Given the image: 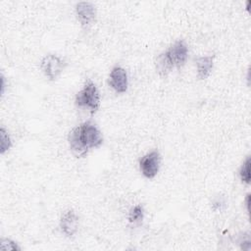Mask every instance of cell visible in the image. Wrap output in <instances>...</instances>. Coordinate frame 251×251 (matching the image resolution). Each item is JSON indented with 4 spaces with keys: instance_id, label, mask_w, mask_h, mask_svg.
<instances>
[{
    "instance_id": "6da1fadb",
    "label": "cell",
    "mask_w": 251,
    "mask_h": 251,
    "mask_svg": "<svg viewBox=\"0 0 251 251\" xmlns=\"http://www.w3.org/2000/svg\"><path fill=\"white\" fill-rule=\"evenodd\" d=\"M68 141L72 153L76 158H83L89 150L102 145L103 135L94 123L84 122L70 131Z\"/></svg>"
},
{
    "instance_id": "7a4b0ae2",
    "label": "cell",
    "mask_w": 251,
    "mask_h": 251,
    "mask_svg": "<svg viewBox=\"0 0 251 251\" xmlns=\"http://www.w3.org/2000/svg\"><path fill=\"white\" fill-rule=\"evenodd\" d=\"M75 104L77 108L87 109L91 114H95L100 108V93L95 83L87 79L79 90L75 99Z\"/></svg>"
},
{
    "instance_id": "3957f363",
    "label": "cell",
    "mask_w": 251,
    "mask_h": 251,
    "mask_svg": "<svg viewBox=\"0 0 251 251\" xmlns=\"http://www.w3.org/2000/svg\"><path fill=\"white\" fill-rule=\"evenodd\" d=\"M66 66V62L61 57L54 54L44 56L40 62L42 73L50 80H56L65 70Z\"/></svg>"
},
{
    "instance_id": "277c9868",
    "label": "cell",
    "mask_w": 251,
    "mask_h": 251,
    "mask_svg": "<svg viewBox=\"0 0 251 251\" xmlns=\"http://www.w3.org/2000/svg\"><path fill=\"white\" fill-rule=\"evenodd\" d=\"M161 155L157 150H153L145 154L139 160V170L143 176L148 179L154 178L160 169Z\"/></svg>"
},
{
    "instance_id": "5b68a950",
    "label": "cell",
    "mask_w": 251,
    "mask_h": 251,
    "mask_svg": "<svg viewBox=\"0 0 251 251\" xmlns=\"http://www.w3.org/2000/svg\"><path fill=\"white\" fill-rule=\"evenodd\" d=\"M165 54L173 67L179 69L184 66L187 60L188 48L183 40H177L165 51Z\"/></svg>"
},
{
    "instance_id": "8992f818",
    "label": "cell",
    "mask_w": 251,
    "mask_h": 251,
    "mask_svg": "<svg viewBox=\"0 0 251 251\" xmlns=\"http://www.w3.org/2000/svg\"><path fill=\"white\" fill-rule=\"evenodd\" d=\"M109 85L118 93H125L127 90V74L126 71L120 67H114L109 75Z\"/></svg>"
},
{
    "instance_id": "52a82bcc",
    "label": "cell",
    "mask_w": 251,
    "mask_h": 251,
    "mask_svg": "<svg viewBox=\"0 0 251 251\" xmlns=\"http://www.w3.org/2000/svg\"><path fill=\"white\" fill-rule=\"evenodd\" d=\"M76 17L83 27L90 26L96 18V10L90 2H79L75 6Z\"/></svg>"
},
{
    "instance_id": "ba28073f",
    "label": "cell",
    "mask_w": 251,
    "mask_h": 251,
    "mask_svg": "<svg viewBox=\"0 0 251 251\" xmlns=\"http://www.w3.org/2000/svg\"><path fill=\"white\" fill-rule=\"evenodd\" d=\"M60 227L62 232L68 236H74L78 229V217L73 210L66 211L60 219Z\"/></svg>"
},
{
    "instance_id": "9c48e42d",
    "label": "cell",
    "mask_w": 251,
    "mask_h": 251,
    "mask_svg": "<svg viewBox=\"0 0 251 251\" xmlns=\"http://www.w3.org/2000/svg\"><path fill=\"white\" fill-rule=\"evenodd\" d=\"M214 65V56H203L196 59V68H197V76L200 79L207 78L213 69Z\"/></svg>"
},
{
    "instance_id": "30bf717a",
    "label": "cell",
    "mask_w": 251,
    "mask_h": 251,
    "mask_svg": "<svg viewBox=\"0 0 251 251\" xmlns=\"http://www.w3.org/2000/svg\"><path fill=\"white\" fill-rule=\"evenodd\" d=\"M173 68H174V67H173V65L171 64V62H170V60L168 59V57H167V55L165 54V52L161 53V54L157 57V59H156V69H157L158 73H159L161 75H163V76L167 75L172 71Z\"/></svg>"
},
{
    "instance_id": "8fae6325",
    "label": "cell",
    "mask_w": 251,
    "mask_h": 251,
    "mask_svg": "<svg viewBox=\"0 0 251 251\" xmlns=\"http://www.w3.org/2000/svg\"><path fill=\"white\" fill-rule=\"evenodd\" d=\"M144 218V210H143V207L138 204V205H135L134 207H132L129 211V214H128V222L132 225H137V224H140L142 222Z\"/></svg>"
},
{
    "instance_id": "7c38bea8",
    "label": "cell",
    "mask_w": 251,
    "mask_h": 251,
    "mask_svg": "<svg viewBox=\"0 0 251 251\" xmlns=\"http://www.w3.org/2000/svg\"><path fill=\"white\" fill-rule=\"evenodd\" d=\"M12 147V140L8 131L2 126L0 128V153L3 155Z\"/></svg>"
},
{
    "instance_id": "4fadbf2b",
    "label": "cell",
    "mask_w": 251,
    "mask_h": 251,
    "mask_svg": "<svg viewBox=\"0 0 251 251\" xmlns=\"http://www.w3.org/2000/svg\"><path fill=\"white\" fill-rule=\"evenodd\" d=\"M250 165H251L250 157H247L246 160L241 165L238 173L241 181L246 184L250 183Z\"/></svg>"
},
{
    "instance_id": "5bb4252c",
    "label": "cell",
    "mask_w": 251,
    "mask_h": 251,
    "mask_svg": "<svg viewBox=\"0 0 251 251\" xmlns=\"http://www.w3.org/2000/svg\"><path fill=\"white\" fill-rule=\"evenodd\" d=\"M0 249L4 251H20L21 247L17 242L9 238H2L0 242Z\"/></svg>"
},
{
    "instance_id": "9a60e30c",
    "label": "cell",
    "mask_w": 251,
    "mask_h": 251,
    "mask_svg": "<svg viewBox=\"0 0 251 251\" xmlns=\"http://www.w3.org/2000/svg\"><path fill=\"white\" fill-rule=\"evenodd\" d=\"M245 206H246L247 213H249V211H250V194H247V195H246V198H245Z\"/></svg>"
}]
</instances>
